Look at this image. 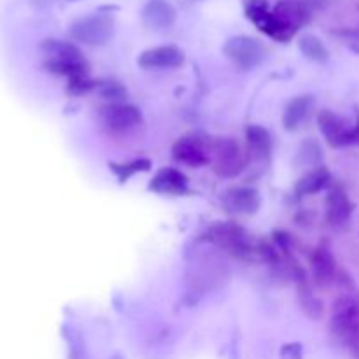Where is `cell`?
Segmentation results:
<instances>
[{
    "instance_id": "obj_1",
    "label": "cell",
    "mask_w": 359,
    "mask_h": 359,
    "mask_svg": "<svg viewBox=\"0 0 359 359\" xmlns=\"http://www.w3.org/2000/svg\"><path fill=\"white\" fill-rule=\"evenodd\" d=\"M41 51L44 53V63L51 72L69 77L70 83L88 79L90 67H88L86 58L79 51V48H76L70 42L60 41V39H48L41 44Z\"/></svg>"
},
{
    "instance_id": "obj_2",
    "label": "cell",
    "mask_w": 359,
    "mask_h": 359,
    "mask_svg": "<svg viewBox=\"0 0 359 359\" xmlns=\"http://www.w3.org/2000/svg\"><path fill=\"white\" fill-rule=\"evenodd\" d=\"M332 333L337 342L359 359V294L346 293L333 304Z\"/></svg>"
},
{
    "instance_id": "obj_3",
    "label": "cell",
    "mask_w": 359,
    "mask_h": 359,
    "mask_svg": "<svg viewBox=\"0 0 359 359\" xmlns=\"http://www.w3.org/2000/svg\"><path fill=\"white\" fill-rule=\"evenodd\" d=\"M230 277L226 262L217 252H205L200 255L189 265L188 284L191 291L207 293L223 286Z\"/></svg>"
},
{
    "instance_id": "obj_4",
    "label": "cell",
    "mask_w": 359,
    "mask_h": 359,
    "mask_svg": "<svg viewBox=\"0 0 359 359\" xmlns=\"http://www.w3.org/2000/svg\"><path fill=\"white\" fill-rule=\"evenodd\" d=\"M202 241L216 245L219 251L237 259H248L252 255V242L248 231L235 223H214L207 228Z\"/></svg>"
},
{
    "instance_id": "obj_5",
    "label": "cell",
    "mask_w": 359,
    "mask_h": 359,
    "mask_svg": "<svg viewBox=\"0 0 359 359\" xmlns=\"http://www.w3.org/2000/svg\"><path fill=\"white\" fill-rule=\"evenodd\" d=\"M209 161L219 177H237L248 165V154L237 140L224 137L212 140L209 147Z\"/></svg>"
},
{
    "instance_id": "obj_6",
    "label": "cell",
    "mask_w": 359,
    "mask_h": 359,
    "mask_svg": "<svg viewBox=\"0 0 359 359\" xmlns=\"http://www.w3.org/2000/svg\"><path fill=\"white\" fill-rule=\"evenodd\" d=\"M69 34L74 41L84 46H104L114 34V20L111 14L105 13L90 14L74 21L69 28Z\"/></svg>"
},
{
    "instance_id": "obj_7",
    "label": "cell",
    "mask_w": 359,
    "mask_h": 359,
    "mask_svg": "<svg viewBox=\"0 0 359 359\" xmlns=\"http://www.w3.org/2000/svg\"><path fill=\"white\" fill-rule=\"evenodd\" d=\"M318 123L323 137L332 147L359 146V111L356 112V121L353 125H349L346 118L328 109L319 112Z\"/></svg>"
},
{
    "instance_id": "obj_8",
    "label": "cell",
    "mask_w": 359,
    "mask_h": 359,
    "mask_svg": "<svg viewBox=\"0 0 359 359\" xmlns=\"http://www.w3.org/2000/svg\"><path fill=\"white\" fill-rule=\"evenodd\" d=\"M244 11L245 16L256 25V28L265 35H269L270 39H273V41L287 42L290 39H293L294 32L284 27L277 20L276 14L269 9L266 0H244Z\"/></svg>"
},
{
    "instance_id": "obj_9",
    "label": "cell",
    "mask_w": 359,
    "mask_h": 359,
    "mask_svg": "<svg viewBox=\"0 0 359 359\" xmlns=\"http://www.w3.org/2000/svg\"><path fill=\"white\" fill-rule=\"evenodd\" d=\"M223 51L233 62V65L244 70L258 67L266 55L265 46L258 39L249 37V35H237V37L228 39Z\"/></svg>"
},
{
    "instance_id": "obj_10",
    "label": "cell",
    "mask_w": 359,
    "mask_h": 359,
    "mask_svg": "<svg viewBox=\"0 0 359 359\" xmlns=\"http://www.w3.org/2000/svg\"><path fill=\"white\" fill-rule=\"evenodd\" d=\"M312 9H314V6H312L311 0H279L272 13L276 14V18L284 27L297 34L304 25L311 21Z\"/></svg>"
},
{
    "instance_id": "obj_11",
    "label": "cell",
    "mask_w": 359,
    "mask_h": 359,
    "mask_svg": "<svg viewBox=\"0 0 359 359\" xmlns=\"http://www.w3.org/2000/svg\"><path fill=\"white\" fill-rule=\"evenodd\" d=\"M102 121H104V125L111 132L123 133L128 132V130H133L137 125H140L142 114H140V111L135 105L116 102V104L107 105L102 111Z\"/></svg>"
},
{
    "instance_id": "obj_12",
    "label": "cell",
    "mask_w": 359,
    "mask_h": 359,
    "mask_svg": "<svg viewBox=\"0 0 359 359\" xmlns=\"http://www.w3.org/2000/svg\"><path fill=\"white\" fill-rule=\"evenodd\" d=\"M223 205L226 207L228 212L251 216V214L258 212L259 205H262V198H259V193L255 188L233 186V188H228L224 191Z\"/></svg>"
},
{
    "instance_id": "obj_13",
    "label": "cell",
    "mask_w": 359,
    "mask_h": 359,
    "mask_svg": "<svg viewBox=\"0 0 359 359\" xmlns=\"http://www.w3.org/2000/svg\"><path fill=\"white\" fill-rule=\"evenodd\" d=\"M172 156L179 163H184L188 167H202L209 163V151L202 139L196 135H184L174 144L172 147Z\"/></svg>"
},
{
    "instance_id": "obj_14",
    "label": "cell",
    "mask_w": 359,
    "mask_h": 359,
    "mask_svg": "<svg viewBox=\"0 0 359 359\" xmlns=\"http://www.w3.org/2000/svg\"><path fill=\"white\" fill-rule=\"evenodd\" d=\"M140 18L151 30H167L177 21V11L168 0H147Z\"/></svg>"
},
{
    "instance_id": "obj_15",
    "label": "cell",
    "mask_w": 359,
    "mask_h": 359,
    "mask_svg": "<svg viewBox=\"0 0 359 359\" xmlns=\"http://www.w3.org/2000/svg\"><path fill=\"white\" fill-rule=\"evenodd\" d=\"M184 63V53L177 46H156L146 49L139 56V65L142 69H174Z\"/></svg>"
},
{
    "instance_id": "obj_16",
    "label": "cell",
    "mask_w": 359,
    "mask_h": 359,
    "mask_svg": "<svg viewBox=\"0 0 359 359\" xmlns=\"http://www.w3.org/2000/svg\"><path fill=\"white\" fill-rule=\"evenodd\" d=\"M149 189L158 195H186L188 193V179L177 168L165 167L156 172L153 181L149 182Z\"/></svg>"
},
{
    "instance_id": "obj_17",
    "label": "cell",
    "mask_w": 359,
    "mask_h": 359,
    "mask_svg": "<svg viewBox=\"0 0 359 359\" xmlns=\"http://www.w3.org/2000/svg\"><path fill=\"white\" fill-rule=\"evenodd\" d=\"M354 212V205L347 193L344 189L335 188L330 191L326 198V219L332 226L340 228L349 223L351 216Z\"/></svg>"
},
{
    "instance_id": "obj_18",
    "label": "cell",
    "mask_w": 359,
    "mask_h": 359,
    "mask_svg": "<svg viewBox=\"0 0 359 359\" xmlns=\"http://www.w3.org/2000/svg\"><path fill=\"white\" fill-rule=\"evenodd\" d=\"M316 107V100L311 95H302V97L293 98L290 104L286 105L283 114V126L287 132H294V130L302 128L305 121L312 116Z\"/></svg>"
},
{
    "instance_id": "obj_19",
    "label": "cell",
    "mask_w": 359,
    "mask_h": 359,
    "mask_svg": "<svg viewBox=\"0 0 359 359\" xmlns=\"http://www.w3.org/2000/svg\"><path fill=\"white\" fill-rule=\"evenodd\" d=\"M311 270L316 283L326 286L337 279V259L330 249L318 248L311 255Z\"/></svg>"
},
{
    "instance_id": "obj_20",
    "label": "cell",
    "mask_w": 359,
    "mask_h": 359,
    "mask_svg": "<svg viewBox=\"0 0 359 359\" xmlns=\"http://www.w3.org/2000/svg\"><path fill=\"white\" fill-rule=\"evenodd\" d=\"M330 181H332V174H330L328 168L316 167L305 175H302L300 181L294 186V193H297V196L314 195V193L323 191L330 184Z\"/></svg>"
},
{
    "instance_id": "obj_21",
    "label": "cell",
    "mask_w": 359,
    "mask_h": 359,
    "mask_svg": "<svg viewBox=\"0 0 359 359\" xmlns=\"http://www.w3.org/2000/svg\"><path fill=\"white\" fill-rule=\"evenodd\" d=\"M245 139H248L249 149L252 151V154H256L258 158H269L270 151H272V137H270L269 130L258 125H251L245 130Z\"/></svg>"
},
{
    "instance_id": "obj_22",
    "label": "cell",
    "mask_w": 359,
    "mask_h": 359,
    "mask_svg": "<svg viewBox=\"0 0 359 359\" xmlns=\"http://www.w3.org/2000/svg\"><path fill=\"white\" fill-rule=\"evenodd\" d=\"M300 51L307 56L309 60L318 63L328 62L330 53L326 49V46L323 44L321 39H318L316 35H305V37L300 39Z\"/></svg>"
},
{
    "instance_id": "obj_23",
    "label": "cell",
    "mask_w": 359,
    "mask_h": 359,
    "mask_svg": "<svg viewBox=\"0 0 359 359\" xmlns=\"http://www.w3.org/2000/svg\"><path fill=\"white\" fill-rule=\"evenodd\" d=\"M109 168L118 175L119 182H126L132 175L149 170L151 161L147 158H139V160L128 161V163H109Z\"/></svg>"
},
{
    "instance_id": "obj_24",
    "label": "cell",
    "mask_w": 359,
    "mask_h": 359,
    "mask_svg": "<svg viewBox=\"0 0 359 359\" xmlns=\"http://www.w3.org/2000/svg\"><path fill=\"white\" fill-rule=\"evenodd\" d=\"M300 304L305 314L312 319H319L323 316V304L307 286L300 287Z\"/></svg>"
},
{
    "instance_id": "obj_25",
    "label": "cell",
    "mask_w": 359,
    "mask_h": 359,
    "mask_svg": "<svg viewBox=\"0 0 359 359\" xmlns=\"http://www.w3.org/2000/svg\"><path fill=\"white\" fill-rule=\"evenodd\" d=\"M304 353H302L300 344H287L280 351V359H302Z\"/></svg>"
},
{
    "instance_id": "obj_26",
    "label": "cell",
    "mask_w": 359,
    "mask_h": 359,
    "mask_svg": "<svg viewBox=\"0 0 359 359\" xmlns=\"http://www.w3.org/2000/svg\"><path fill=\"white\" fill-rule=\"evenodd\" d=\"M311 2H312V6H314V7H319V6H321V4L328 2V0H311Z\"/></svg>"
},
{
    "instance_id": "obj_27",
    "label": "cell",
    "mask_w": 359,
    "mask_h": 359,
    "mask_svg": "<svg viewBox=\"0 0 359 359\" xmlns=\"http://www.w3.org/2000/svg\"><path fill=\"white\" fill-rule=\"evenodd\" d=\"M111 359H123L121 356H119V354H114V356H112Z\"/></svg>"
}]
</instances>
